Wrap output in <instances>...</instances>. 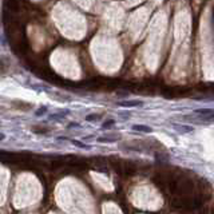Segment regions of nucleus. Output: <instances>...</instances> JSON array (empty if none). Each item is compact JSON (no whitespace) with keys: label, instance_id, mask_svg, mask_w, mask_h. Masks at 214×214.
<instances>
[{"label":"nucleus","instance_id":"f257e3e1","mask_svg":"<svg viewBox=\"0 0 214 214\" xmlns=\"http://www.w3.org/2000/svg\"><path fill=\"white\" fill-rule=\"evenodd\" d=\"M193 114L203 121L214 122V108H198V110H194Z\"/></svg>","mask_w":214,"mask_h":214},{"label":"nucleus","instance_id":"f03ea898","mask_svg":"<svg viewBox=\"0 0 214 214\" xmlns=\"http://www.w3.org/2000/svg\"><path fill=\"white\" fill-rule=\"evenodd\" d=\"M116 104L118 106H121V107H127V108H130V107H142L143 106V102L142 101H119V102H116Z\"/></svg>","mask_w":214,"mask_h":214},{"label":"nucleus","instance_id":"7ed1b4c3","mask_svg":"<svg viewBox=\"0 0 214 214\" xmlns=\"http://www.w3.org/2000/svg\"><path fill=\"white\" fill-rule=\"evenodd\" d=\"M173 127L175 129L178 133L181 134H187V133H193L194 129L191 126H185V124H173Z\"/></svg>","mask_w":214,"mask_h":214},{"label":"nucleus","instance_id":"20e7f679","mask_svg":"<svg viewBox=\"0 0 214 214\" xmlns=\"http://www.w3.org/2000/svg\"><path fill=\"white\" fill-rule=\"evenodd\" d=\"M133 130L142 131V133H151V131H153V129H151L150 126H145V124H134Z\"/></svg>","mask_w":214,"mask_h":214},{"label":"nucleus","instance_id":"39448f33","mask_svg":"<svg viewBox=\"0 0 214 214\" xmlns=\"http://www.w3.org/2000/svg\"><path fill=\"white\" fill-rule=\"evenodd\" d=\"M71 143L75 145V146H78V147H80V149H88V146L87 145H84V143H82V142L76 141V139H71Z\"/></svg>","mask_w":214,"mask_h":214},{"label":"nucleus","instance_id":"423d86ee","mask_svg":"<svg viewBox=\"0 0 214 214\" xmlns=\"http://www.w3.org/2000/svg\"><path fill=\"white\" fill-rule=\"evenodd\" d=\"M98 142H101V143H104V142H107V143H110V142H114V139H110V138H104V136H101V138H98Z\"/></svg>","mask_w":214,"mask_h":214},{"label":"nucleus","instance_id":"0eeeda50","mask_svg":"<svg viewBox=\"0 0 214 214\" xmlns=\"http://www.w3.org/2000/svg\"><path fill=\"white\" fill-rule=\"evenodd\" d=\"M98 118H99L98 115H87V116H86V121L94 122V121H98Z\"/></svg>","mask_w":214,"mask_h":214},{"label":"nucleus","instance_id":"6e6552de","mask_svg":"<svg viewBox=\"0 0 214 214\" xmlns=\"http://www.w3.org/2000/svg\"><path fill=\"white\" fill-rule=\"evenodd\" d=\"M44 113H46V107L43 106V107H42V110H39L36 114H38V115H40V114H44Z\"/></svg>","mask_w":214,"mask_h":214},{"label":"nucleus","instance_id":"1a4fd4ad","mask_svg":"<svg viewBox=\"0 0 214 214\" xmlns=\"http://www.w3.org/2000/svg\"><path fill=\"white\" fill-rule=\"evenodd\" d=\"M0 138H1V141H4V138H6V135H4V134L1 133V134H0Z\"/></svg>","mask_w":214,"mask_h":214}]
</instances>
